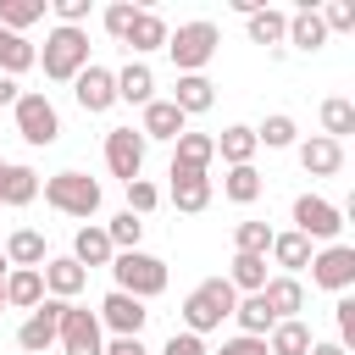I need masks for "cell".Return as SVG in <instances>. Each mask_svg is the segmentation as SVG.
I'll return each instance as SVG.
<instances>
[{
    "mask_svg": "<svg viewBox=\"0 0 355 355\" xmlns=\"http://www.w3.org/2000/svg\"><path fill=\"white\" fill-rule=\"evenodd\" d=\"M233 305H239V294H233L227 277H205V283H194V288L183 294V333H194V338L216 333V327L233 316Z\"/></svg>",
    "mask_w": 355,
    "mask_h": 355,
    "instance_id": "obj_1",
    "label": "cell"
},
{
    "mask_svg": "<svg viewBox=\"0 0 355 355\" xmlns=\"http://www.w3.org/2000/svg\"><path fill=\"white\" fill-rule=\"evenodd\" d=\"M111 277H116V294H133V300L166 294V261L144 255V250H116L111 255Z\"/></svg>",
    "mask_w": 355,
    "mask_h": 355,
    "instance_id": "obj_2",
    "label": "cell"
},
{
    "mask_svg": "<svg viewBox=\"0 0 355 355\" xmlns=\"http://www.w3.org/2000/svg\"><path fill=\"white\" fill-rule=\"evenodd\" d=\"M39 67H44L50 83H72L89 67V33L83 28H50L44 33V50H39Z\"/></svg>",
    "mask_w": 355,
    "mask_h": 355,
    "instance_id": "obj_3",
    "label": "cell"
},
{
    "mask_svg": "<svg viewBox=\"0 0 355 355\" xmlns=\"http://www.w3.org/2000/svg\"><path fill=\"white\" fill-rule=\"evenodd\" d=\"M39 189H44V205L61 211V216H94L100 211V183L89 172H55Z\"/></svg>",
    "mask_w": 355,
    "mask_h": 355,
    "instance_id": "obj_4",
    "label": "cell"
},
{
    "mask_svg": "<svg viewBox=\"0 0 355 355\" xmlns=\"http://www.w3.org/2000/svg\"><path fill=\"white\" fill-rule=\"evenodd\" d=\"M216 44H222L216 22H183L178 33H166V50H172V67H178V78H189V72H205V61L216 55Z\"/></svg>",
    "mask_w": 355,
    "mask_h": 355,
    "instance_id": "obj_5",
    "label": "cell"
},
{
    "mask_svg": "<svg viewBox=\"0 0 355 355\" xmlns=\"http://www.w3.org/2000/svg\"><path fill=\"white\" fill-rule=\"evenodd\" d=\"M11 116H17V133H22L33 150H44V144L61 139V111H55L50 94H39V89H22L17 105H11Z\"/></svg>",
    "mask_w": 355,
    "mask_h": 355,
    "instance_id": "obj_6",
    "label": "cell"
},
{
    "mask_svg": "<svg viewBox=\"0 0 355 355\" xmlns=\"http://www.w3.org/2000/svg\"><path fill=\"white\" fill-rule=\"evenodd\" d=\"M294 233H305L311 244H333L344 233V211L322 194H300L294 200Z\"/></svg>",
    "mask_w": 355,
    "mask_h": 355,
    "instance_id": "obj_7",
    "label": "cell"
},
{
    "mask_svg": "<svg viewBox=\"0 0 355 355\" xmlns=\"http://www.w3.org/2000/svg\"><path fill=\"white\" fill-rule=\"evenodd\" d=\"M55 344H61V355H105V327H100L94 311L67 305V311H61V333H55Z\"/></svg>",
    "mask_w": 355,
    "mask_h": 355,
    "instance_id": "obj_8",
    "label": "cell"
},
{
    "mask_svg": "<svg viewBox=\"0 0 355 355\" xmlns=\"http://www.w3.org/2000/svg\"><path fill=\"white\" fill-rule=\"evenodd\" d=\"M311 283L316 288H333V294H349L355 288V250L349 244H322L311 255Z\"/></svg>",
    "mask_w": 355,
    "mask_h": 355,
    "instance_id": "obj_9",
    "label": "cell"
},
{
    "mask_svg": "<svg viewBox=\"0 0 355 355\" xmlns=\"http://www.w3.org/2000/svg\"><path fill=\"white\" fill-rule=\"evenodd\" d=\"M61 311H67V300H39L33 311H28V322L17 327V344L28 349V355H44L50 344H55V333H61Z\"/></svg>",
    "mask_w": 355,
    "mask_h": 355,
    "instance_id": "obj_10",
    "label": "cell"
},
{
    "mask_svg": "<svg viewBox=\"0 0 355 355\" xmlns=\"http://www.w3.org/2000/svg\"><path fill=\"white\" fill-rule=\"evenodd\" d=\"M105 166H111V178L133 183L144 172V133L139 128H111L105 133Z\"/></svg>",
    "mask_w": 355,
    "mask_h": 355,
    "instance_id": "obj_11",
    "label": "cell"
},
{
    "mask_svg": "<svg viewBox=\"0 0 355 355\" xmlns=\"http://www.w3.org/2000/svg\"><path fill=\"white\" fill-rule=\"evenodd\" d=\"M72 100H78V105H83L89 116L111 111V105H116V72H111V67H94V61H89V67H83V72L72 78Z\"/></svg>",
    "mask_w": 355,
    "mask_h": 355,
    "instance_id": "obj_12",
    "label": "cell"
},
{
    "mask_svg": "<svg viewBox=\"0 0 355 355\" xmlns=\"http://www.w3.org/2000/svg\"><path fill=\"white\" fill-rule=\"evenodd\" d=\"M94 316H100V327H111L116 338H139V333H144V322H150L144 300H133V294H116V288L100 300V311H94Z\"/></svg>",
    "mask_w": 355,
    "mask_h": 355,
    "instance_id": "obj_13",
    "label": "cell"
},
{
    "mask_svg": "<svg viewBox=\"0 0 355 355\" xmlns=\"http://www.w3.org/2000/svg\"><path fill=\"white\" fill-rule=\"evenodd\" d=\"M39 277H44V294H50V300H67V305L89 288V272H83L72 255H50V261L39 266Z\"/></svg>",
    "mask_w": 355,
    "mask_h": 355,
    "instance_id": "obj_14",
    "label": "cell"
},
{
    "mask_svg": "<svg viewBox=\"0 0 355 355\" xmlns=\"http://www.w3.org/2000/svg\"><path fill=\"white\" fill-rule=\"evenodd\" d=\"M139 133H144V144H150V139H178V133H189V116H183L172 100H150L144 116H139Z\"/></svg>",
    "mask_w": 355,
    "mask_h": 355,
    "instance_id": "obj_15",
    "label": "cell"
},
{
    "mask_svg": "<svg viewBox=\"0 0 355 355\" xmlns=\"http://www.w3.org/2000/svg\"><path fill=\"white\" fill-rule=\"evenodd\" d=\"M0 300L17 305V311H33V305L44 300V277H39V266H11L6 283H0Z\"/></svg>",
    "mask_w": 355,
    "mask_h": 355,
    "instance_id": "obj_16",
    "label": "cell"
},
{
    "mask_svg": "<svg viewBox=\"0 0 355 355\" xmlns=\"http://www.w3.org/2000/svg\"><path fill=\"white\" fill-rule=\"evenodd\" d=\"M261 300H266V311H272L277 322H294V316L305 311V283H300V277H266Z\"/></svg>",
    "mask_w": 355,
    "mask_h": 355,
    "instance_id": "obj_17",
    "label": "cell"
},
{
    "mask_svg": "<svg viewBox=\"0 0 355 355\" xmlns=\"http://www.w3.org/2000/svg\"><path fill=\"white\" fill-rule=\"evenodd\" d=\"M33 200H39V172L22 166V161H17V166L6 161V166H0V205L22 211V205H33Z\"/></svg>",
    "mask_w": 355,
    "mask_h": 355,
    "instance_id": "obj_18",
    "label": "cell"
},
{
    "mask_svg": "<svg viewBox=\"0 0 355 355\" xmlns=\"http://www.w3.org/2000/svg\"><path fill=\"white\" fill-rule=\"evenodd\" d=\"M300 166L311 172V178H338L344 172V144H333V139H305L300 144Z\"/></svg>",
    "mask_w": 355,
    "mask_h": 355,
    "instance_id": "obj_19",
    "label": "cell"
},
{
    "mask_svg": "<svg viewBox=\"0 0 355 355\" xmlns=\"http://www.w3.org/2000/svg\"><path fill=\"white\" fill-rule=\"evenodd\" d=\"M172 105H178L183 116H200V111L216 105V83H211L205 72H189V78H178V89H172Z\"/></svg>",
    "mask_w": 355,
    "mask_h": 355,
    "instance_id": "obj_20",
    "label": "cell"
},
{
    "mask_svg": "<svg viewBox=\"0 0 355 355\" xmlns=\"http://www.w3.org/2000/svg\"><path fill=\"white\" fill-rule=\"evenodd\" d=\"M211 144H216V155H222L227 166H255V150H261V144H255V128H244V122L222 128Z\"/></svg>",
    "mask_w": 355,
    "mask_h": 355,
    "instance_id": "obj_21",
    "label": "cell"
},
{
    "mask_svg": "<svg viewBox=\"0 0 355 355\" xmlns=\"http://www.w3.org/2000/svg\"><path fill=\"white\" fill-rule=\"evenodd\" d=\"M172 205L189 211V216L205 211V205H211V172H178V166H172Z\"/></svg>",
    "mask_w": 355,
    "mask_h": 355,
    "instance_id": "obj_22",
    "label": "cell"
},
{
    "mask_svg": "<svg viewBox=\"0 0 355 355\" xmlns=\"http://www.w3.org/2000/svg\"><path fill=\"white\" fill-rule=\"evenodd\" d=\"M266 255L283 266V277H294V272H305V266H311V255H316V250H311V239H305V233H294V227H288V233H272V250H266Z\"/></svg>",
    "mask_w": 355,
    "mask_h": 355,
    "instance_id": "obj_23",
    "label": "cell"
},
{
    "mask_svg": "<svg viewBox=\"0 0 355 355\" xmlns=\"http://www.w3.org/2000/svg\"><path fill=\"white\" fill-rule=\"evenodd\" d=\"M294 50H322L327 44V28H322V11L316 6H300L294 17H288V33H283Z\"/></svg>",
    "mask_w": 355,
    "mask_h": 355,
    "instance_id": "obj_24",
    "label": "cell"
},
{
    "mask_svg": "<svg viewBox=\"0 0 355 355\" xmlns=\"http://www.w3.org/2000/svg\"><path fill=\"white\" fill-rule=\"evenodd\" d=\"M116 100H128V105H150V100H155V72H150L144 61H128V67L116 72Z\"/></svg>",
    "mask_w": 355,
    "mask_h": 355,
    "instance_id": "obj_25",
    "label": "cell"
},
{
    "mask_svg": "<svg viewBox=\"0 0 355 355\" xmlns=\"http://www.w3.org/2000/svg\"><path fill=\"white\" fill-rule=\"evenodd\" d=\"M172 144H178V150H172V166H178V172H205L211 155H216L211 133H178Z\"/></svg>",
    "mask_w": 355,
    "mask_h": 355,
    "instance_id": "obj_26",
    "label": "cell"
},
{
    "mask_svg": "<svg viewBox=\"0 0 355 355\" xmlns=\"http://www.w3.org/2000/svg\"><path fill=\"white\" fill-rule=\"evenodd\" d=\"M28 67H39V50L28 44V33H6L0 28V78H22Z\"/></svg>",
    "mask_w": 355,
    "mask_h": 355,
    "instance_id": "obj_27",
    "label": "cell"
},
{
    "mask_svg": "<svg viewBox=\"0 0 355 355\" xmlns=\"http://www.w3.org/2000/svg\"><path fill=\"white\" fill-rule=\"evenodd\" d=\"M166 33H172V28H166V22H161V17H155V11H139V17H133V28H128V39H122V44H128V50H133V55H150V50H161V44H166Z\"/></svg>",
    "mask_w": 355,
    "mask_h": 355,
    "instance_id": "obj_28",
    "label": "cell"
},
{
    "mask_svg": "<svg viewBox=\"0 0 355 355\" xmlns=\"http://www.w3.org/2000/svg\"><path fill=\"white\" fill-rule=\"evenodd\" d=\"M6 261H11V266H44V261H50L44 233H39V227H17V233L6 239Z\"/></svg>",
    "mask_w": 355,
    "mask_h": 355,
    "instance_id": "obj_29",
    "label": "cell"
},
{
    "mask_svg": "<svg viewBox=\"0 0 355 355\" xmlns=\"http://www.w3.org/2000/svg\"><path fill=\"white\" fill-rule=\"evenodd\" d=\"M111 239H105V227H78V239H72V261L89 272V266H111Z\"/></svg>",
    "mask_w": 355,
    "mask_h": 355,
    "instance_id": "obj_30",
    "label": "cell"
},
{
    "mask_svg": "<svg viewBox=\"0 0 355 355\" xmlns=\"http://www.w3.org/2000/svg\"><path fill=\"white\" fill-rule=\"evenodd\" d=\"M311 327L294 316V322H277L272 333H266V355H311Z\"/></svg>",
    "mask_w": 355,
    "mask_h": 355,
    "instance_id": "obj_31",
    "label": "cell"
},
{
    "mask_svg": "<svg viewBox=\"0 0 355 355\" xmlns=\"http://www.w3.org/2000/svg\"><path fill=\"white\" fill-rule=\"evenodd\" d=\"M244 28H250V39H255V44H283V33H288V11L255 6V11H244Z\"/></svg>",
    "mask_w": 355,
    "mask_h": 355,
    "instance_id": "obj_32",
    "label": "cell"
},
{
    "mask_svg": "<svg viewBox=\"0 0 355 355\" xmlns=\"http://www.w3.org/2000/svg\"><path fill=\"white\" fill-rule=\"evenodd\" d=\"M233 322H239V333H250V338H266V333L277 327V316L266 311V300H261V294H244V300L233 305Z\"/></svg>",
    "mask_w": 355,
    "mask_h": 355,
    "instance_id": "obj_33",
    "label": "cell"
},
{
    "mask_svg": "<svg viewBox=\"0 0 355 355\" xmlns=\"http://www.w3.org/2000/svg\"><path fill=\"white\" fill-rule=\"evenodd\" d=\"M344 133H355V100L333 94V100H322V139L344 144Z\"/></svg>",
    "mask_w": 355,
    "mask_h": 355,
    "instance_id": "obj_34",
    "label": "cell"
},
{
    "mask_svg": "<svg viewBox=\"0 0 355 355\" xmlns=\"http://www.w3.org/2000/svg\"><path fill=\"white\" fill-rule=\"evenodd\" d=\"M227 283H233V294H261L266 288V255H233Z\"/></svg>",
    "mask_w": 355,
    "mask_h": 355,
    "instance_id": "obj_35",
    "label": "cell"
},
{
    "mask_svg": "<svg viewBox=\"0 0 355 355\" xmlns=\"http://www.w3.org/2000/svg\"><path fill=\"white\" fill-rule=\"evenodd\" d=\"M261 189H266V183H261V172H255V166H227V178H222V194H227L233 205H255V200H261Z\"/></svg>",
    "mask_w": 355,
    "mask_h": 355,
    "instance_id": "obj_36",
    "label": "cell"
},
{
    "mask_svg": "<svg viewBox=\"0 0 355 355\" xmlns=\"http://www.w3.org/2000/svg\"><path fill=\"white\" fill-rule=\"evenodd\" d=\"M44 17V0H0V28L6 33H22Z\"/></svg>",
    "mask_w": 355,
    "mask_h": 355,
    "instance_id": "obj_37",
    "label": "cell"
},
{
    "mask_svg": "<svg viewBox=\"0 0 355 355\" xmlns=\"http://www.w3.org/2000/svg\"><path fill=\"white\" fill-rule=\"evenodd\" d=\"M294 133H300V128H294V116L272 111V116L255 128V144H266V150H288V144H294Z\"/></svg>",
    "mask_w": 355,
    "mask_h": 355,
    "instance_id": "obj_38",
    "label": "cell"
},
{
    "mask_svg": "<svg viewBox=\"0 0 355 355\" xmlns=\"http://www.w3.org/2000/svg\"><path fill=\"white\" fill-rule=\"evenodd\" d=\"M105 239H111V250H139V239H144V222H139L133 211H116V216L105 222Z\"/></svg>",
    "mask_w": 355,
    "mask_h": 355,
    "instance_id": "obj_39",
    "label": "cell"
},
{
    "mask_svg": "<svg viewBox=\"0 0 355 355\" xmlns=\"http://www.w3.org/2000/svg\"><path fill=\"white\" fill-rule=\"evenodd\" d=\"M272 250V227L266 222H239L233 227V255H266Z\"/></svg>",
    "mask_w": 355,
    "mask_h": 355,
    "instance_id": "obj_40",
    "label": "cell"
},
{
    "mask_svg": "<svg viewBox=\"0 0 355 355\" xmlns=\"http://www.w3.org/2000/svg\"><path fill=\"white\" fill-rule=\"evenodd\" d=\"M133 17H139V6H133V0H116V6H105V11H100V22H105V33H111L116 44L128 39V28H133Z\"/></svg>",
    "mask_w": 355,
    "mask_h": 355,
    "instance_id": "obj_41",
    "label": "cell"
},
{
    "mask_svg": "<svg viewBox=\"0 0 355 355\" xmlns=\"http://www.w3.org/2000/svg\"><path fill=\"white\" fill-rule=\"evenodd\" d=\"M155 205H161V189H155V183H144V178H133V183H128V211L144 222Z\"/></svg>",
    "mask_w": 355,
    "mask_h": 355,
    "instance_id": "obj_42",
    "label": "cell"
},
{
    "mask_svg": "<svg viewBox=\"0 0 355 355\" xmlns=\"http://www.w3.org/2000/svg\"><path fill=\"white\" fill-rule=\"evenodd\" d=\"M322 28H327V33H333V28H338V33H349V28H355V0H327Z\"/></svg>",
    "mask_w": 355,
    "mask_h": 355,
    "instance_id": "obj_43",
    "label": "cell"
},
{
    "mask_svg": "<svg viewBox=\"0 0 355 355\" xmlns=\"http://www.w3.org/2000/svg\"><path fill=\"white\" fill-rule=\"evenodd\" d=\"M333 316H338V344L349 349V344H355V294H338Z\"/></svg>",
    "mask_w": 355,
    "mask_h": 355,
    "instance_id": "obj_44",
    "label": "cell"
},
{
    "mask_svg": "<svg viewBox=\"0 0 355 355\" xmlns=\"http://www.w3.org/2000/svg\"><path fill=\"white\" fill-rule=\"evenodd\" d=\"M216 355H266V338H250V333H233V338H222V349Z\"/></svg>",
    "mask_w": 355,
    "mask_h": 355,
    "instance_id": "obj_45",
    "label": "cell"
},
{
    "mask_svg": "<svg viewBox=\"0 0 355 355\" xmlns=\"http://www.w3.org/2000/svg\"><path fill=\"white\" fill-rule=\"evenodd\" d=\"M161 355H205V344H200L194 333H172V338L161 344Z\"/></svg>",
    "mask_w": 355,
    "mask_h": 355,
    "instance_id": "obj_46",
    "label": "cell"
},
{
    "mask_svg": "<svg viewBox=\"0 0 355 355\" xmlns=\"http://www.w3.org/2000/svg\"><path fill=\"white\" fill-rule=\"evenodd\" d=\"M105 355H150V349H144L139 338H111V344H105Z\"/></svg>",
    "mask_w": 355,
    "mask_h": 355,
    "instance_id": "obj_47",
    "label": "cell"
},
{
    "mask_svg": "<svg viewBox=\"0 0 355 355\" xmlns=\"http://www.w3.org/2000/svg\"><path fill=\"white\" fill-rule=\"evenodd\" d=\"M17 94H22V89H17V78H0V111H6V105H17Z\"/></svg>",
    "mask_w": 355,
    "mask_h": 355,
    "instance_id": "obj_48",
    "label": "cell"
},
{
    "mask_svg": "<svg viewBox=\"0 0 355 355\" xmlns=\"http://www.w3.org/2000/svg\"><path fill=\"white\" fill-rule=\"evenodd\" d=\"M311 355H349L338 338H322V344H311Z\"/></svg>",
    "mask_w": 355,
    "mask_h": 355,
    "instance_id": "obj_49",
    "label": "cell"
},
{
    "mask_svg": "<svg viewBox=\"0 0 355 355\" xmlns=\"http://www.w3.org/2000/svg\"><path fill=\"white\" fill-rule=\"evenodd\" d=\"M6 272H11V261H6V250H0V283H6Z\"/></svg>",
    "mask_w": 355,
    "mask_h": 355,
    "instance_id": "obj_50",
    "label": "cell"
},
{
    "mask_svg": "<svg viewBox=\"0 0 355 355\" xmlns=\"http://www.w3.org/2000/svg\"><path fill=\"white\" fill-rule=\"evenodd\" d=\"M0 166H6V161H0Z\"/></svg>",
    "mask_w": 355,
    "mask_h": 355,
    "instance_id": "obj_51",
    "label": "cell"
},
{
    "mask_svg": "<svg viewBox=\"0 0 355 355\" xmlns=\"http://www.w3.org/2000/svg\"><path fill=\"white\" fill-rule=\"evenodd\" d=\"M0 305H6V300H0Z\"/></svg>",
    "mask_w": 355,
    "mask_h": 355,
    "instance_id": "obj_52",
    "label": "cell"
}]
</instances>
